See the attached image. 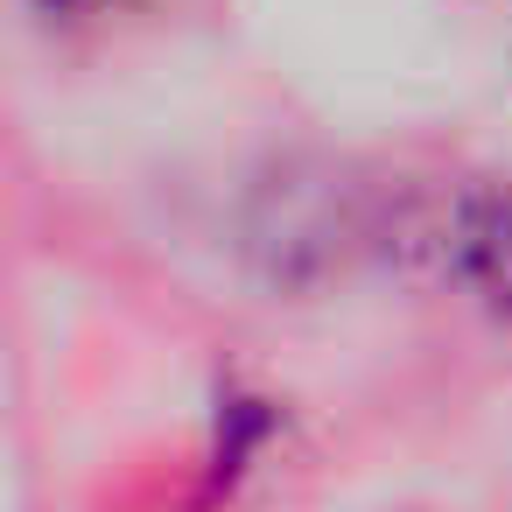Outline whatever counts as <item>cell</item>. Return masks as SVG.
<instances>
[{"label":"cell","mask_w":512,"mask_h":512,"mask_svg":"<svg viewBox=\"0 0 512 512\" xmlns=\"http://www.w3.org/2000/svg\"><path fill=\"white\" fill-rule=\"evenodd\" d=\"M43 15H78V8H92V0H36Z\"/></svg>","instance_id":"6da1fadb"}]
</instances>
